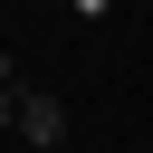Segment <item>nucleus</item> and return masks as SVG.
Returning a JSON list of instances; mask_svg holds the SVG:
<instances>
[{"label":"nucleus","mask_w":153,"mask_h":153,"mask_svg":"<svg viewBox=\"0 0 153 153\" xmlns=\"http://www.w3.org/2000/svg\"><path fill=\"white\" fill-rule=\"evenodd\" d=\"M19 143H29V153H57V143H67V96L29 86V105H19Z\"/></svg>","instance_id":"nucleus-1"},{"label":"nucleus","mask_w":153,"mask_h":153,"mask_svg":"<svg viewBox=\"0 0 153 153\" xmlns=\"http://www.w3.org/2000/svg\"><path fill=\"white\" fill-rule=\"evenodd\" d=\"M19 105H29V86H19V67L0 57V134H19Z\"/></svg>","instance_id":"nucleus-2"},{"label":"nucleus","mask_w":153,"mask_h":153,"mask_svg":"<svg viewBox=\"0 0 153 153\" xmlns=\"http://www.w3.org/2000/svg\"><path fill=\"white\" fill-rule=\"evenodd\" d=\"M67 10H76V19H105V0H67Z\"/></svg>","instance_id":"nucleus-3"}]
</instances>
